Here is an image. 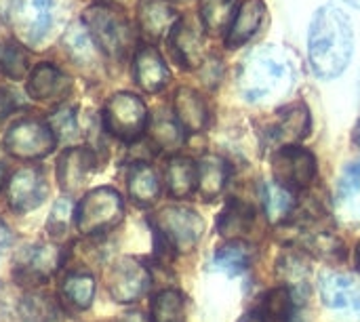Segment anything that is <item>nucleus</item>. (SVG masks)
<instances>
[{"mask_svg": "<svg viewBox=\"0 0 360 322\" xmlns=\"http://www.w3.org/2000/svg\"><path fill=\"white\" fill-rule=\"evenodd\" d=\"M97 169V154L91 148H68L57 160V181L63 192H78Z\"/></svg>", "mask_w": 360, "mask_h": 322, "instance_id": "4468645a", "label": "nucleus"}, {"mask_svg": "<svg viewBox=\"0 0 360 322\" xmlns=\"http://www.w3.org/2000/svg\"><path fill=\"white\" fill-rule=\"evenodd\" d=\"M272 173L278 186L289 192L304 190L312 183L316 175V158L310 150L300 146L278 148L272 158Z\"/></svg>", "mask_w": 360, "mask_h": 322, "instance_id": "1a4fd4ad", "label": "nucleus"}, {"mask_svg": "<svg viewBox=\"0 0 360 322\" xmlns=\"http://www.w3.org/2000/svg\"><path fill=\"white\" fill-rule=\"evenodd\" d=\"M150 285H152L150 270L133 257L118 259L108 278L110 295L118 304H133L141 300L148 293Z\"/></svg>", "mask_w": 360, "mask_h": 322, "instance_id": "9d476101", "label": "nucleus"}, {"mask_svg": "<svg viewBox=\"0 0 360 322\" xmlns=\"http://www.w3.org/2000/svg\"><path fill=\"white\" fill-rule=\"evenodd\" d=\"M352 141L356 143L360 148V120L356 122V127H354V133H352Z\"/></svg>", "mask_w": 360, "mask_h": 322, "instance_id": "a18cd8bd", "label": "nucleus"}, {"mask_svg": "<svg viewBox=\"0 0 360 322\" xmlns=\"http://www.w3.org/2000/svg\"><path fill=\"white\" fill-rule=\"evenodd\" d=\"M354 53V32L350 17L335 4L321 6L308 32V57L316 76L338 78L350 63Z\"/></svg>", "mask_w": 360, "mask_h": 322, "instance_id": "f257e3e1", "label": "nucleus"}, {"mask_svg": "<svg viewBox=\"0 0 360 322\" xmlns=\"http://www.w3.org/2000/svg\"><path fill=\"white\" fill-rule=\"evenodd\" d=\"M360 190V160L350 162L344 171L342 177L338 181V198L346 200L350 196H354Z\"/></svg>", "mask_w": 360, "mask_h": 322, "instance_id": "58836bf2", "label": "nucleus"}, {"mask_svg": "<svg viewBox=\"0 0 360 322\" xmlns=\"http://www.w3.org/2000/svg\"><path fill=\"white\" fill-rule=\"evenodd\" d=\"M80 21L86 25L97 49L103 55L112 59H122L127 55L133 34L129 19L120 8L112 4H93L84 11Z\"/></svg>", "mask_w": 360, "mask_h": 322, "instance_id": "20e7f679", "label": "nucleus"}, {"mask_svg": "<svg viewBox=\"0 0 360 322\" xmlns=\"http://www.w3.org/2000/svg\"><path fill=\"white\" fill-rule=\"evenodd\" d=\"M13 243H15V236H13L11 228L6 226V221L0 217V251L11 249V247H13Z\"/></svg>", "mask_w": 360, "mask_h": 322, "instance_id": "a19ab883", "label": "nucleus"}, {"mask_svg": "<svg viewBox=\"0 0 360 322\" xmlns=\"http://www.w3.org/2000/svg\"><path fill=\"white\" fill-rule=\"evenodd\" d=\"M278 274L293 295L295 304H302L310 293V266L300 251H285L278 259Z\"/></svg>", "mask_w": 360, "mask_h": 322, "instance_id": "412c9836", "label": "nucleus"}, {"mask_svg": "<svg viewBox=\"0 0 360 322\" xmlns=\"http://www.w3.org/2000/svg\"><path fill=\"white\" fill-rule=\"evenodd\" d=\"M255 224V209L238 198H230L217 219V232L230 240H243Z\"/></svg>", "mask_w": 360, "mask_h": 322, "instance_id": "5701e85b", "label": "nucleus"}, {"mask_svg": "<svg viewBox=\"0 0 360 322\" xmlns=\"http://www.w3.org/2000/svg\"><path fill=\"white\" fill-rule=\"evenodd\" d=\"M257 257V249L247 240H230L221 249H217L213 257V268L219 272H226L230 276L240 274L253 266Z\"/></svg>", "mask_w": 360, "mask_h": 322, "instance_id": "b1692460", "label": "nucleus"}, {"mask_svg": "<svg viewBox=\"0 0 360 322\" xmlns=\"http://www.w3.org/2000/svg\"><path fill=\"white\" fill-rule=\"evenodd\" d=\"M135 82L146 93H158L169 84V67L162 59V55L154 46H141L135 53Z\"/></svg>", "mask_w": 360, "mask_h": 322, "instance_id": "6ab92c4d", "label": "nucleus"}, {"mask_svg": "<svg viewBox=\"0 0 360 322\" xmlns=\"http://www.w3.org/2000/svg\"><path fill=\"white\" fill-rule=\"evenodd\" d=\"M354 264H356V270L360 272V243L356 245V251H354Z\"/></svg>", "mask_w": 360, "mask_h": 322, "instance_id": "49530a36", "label": "nucleus"}, {"mask_svg": "<svg viewBox=\"0 0 360 322\" xmlns=\"http://www.w3.org/2000/svg\"><path fill=\"white\" fill-rule=\"evenodd\" d=\"M59 293H61L63 304H68L70 308L86 310V308H91V304L95 300V278L84 270L70 272L61 281Z\"/></svg>", "mask_w": 360, "mask_h": 322, "instance_id": "bb28decb", "label": "nucleus"}, {"mask_svg": "<svg viewBox=\"0 0 360 322\" xmlns=\"http://www.w3.org/2000/svg\"><path fill=\"white\" fill-rule=\"evenodd\" d=\"M293 308H295V302H293L291 291L287 287H276L264 295L262 306L257 310L266 322H289Z\"/></svg>", "mask_w": 360, "mask_h": 322, "instance_id": "72a5a7b5", "label": "nucleus"}, {"mask_svg": "<svg viewBox=\"0 0 360 322\" xmlns=\"http://www.w3.org/2000/svg\"><path fill=\"white\" fill-rule=\"evenodd\" d=\"M72 217L74 215V202L72 198L68 196H61L57 198V202L53 205V211L49 215V221H46V230L53 238H61L68 234L70 230V224H72Z\"/></svg>", "mask_w": 360, "mask_h": 322, "instance_id": "4c0bfd02", "label": "nucleus"}, {"mask_svg": "<svg viewBox=\"0 0 360 322\" xmlns=\"http://www.w3.org/2000/svg\"><path fill=\"white\" fill-rule=\"evenodd\" d=\"M171 53L186 70H194L205 59V34L194 19H179L169 34Z\"/></svg>", "mask_w": 360, "mask_h": 322, "instance_id": "f8f14e48", "label": "nucleus"}, {"mask_svg": "<svg viewBox=\"0 0 360 322\" xmlns=\"http://www.w3.org/2000/svg\"><path fill=\"white\" fill-rule=\"evenodd\" d=\"M6 181H8V167H6V162L0 158V190L4 188Z\"/></svg>", "mask_w": 360, "mask_h": 322, "instance_id": "37998d69", "label": "nucleus"}, {"mask_svg": "<svg viewBox=\"0 0 360 322\" xmlns=\"http://www.w3.org/2000/svg\"><path fill=\"white\" fill-rule=\"evenodd\" d=\"M13 23L27 44H38L53 23V0H19Z\"/></svg>", "mask_w": 360, "mask_h": 322, "instance_id": "ddd939ff", "label": "nucleus"}, {"mask_svg": "<svg viewBox=\"0 0 360 322\" xmlns=\"http://www.w3.org/2000/svg\"><path fill=\"white\" fill-rule=\"evenodd\" d=\"M63 251L51 243H36L17 253L13 262V278L21 287H38L46 283L61 266Z\"/></svg>", "mask_w": 360, "mask_h": 322, "instance_id": "6e6552de", "label": "nucleus"}, {"mask_svg": "<svg viewBox=\"0 0 360 322\" xmlns=\"http://www.w3.org/2000/svg\"><path fill=\"white\" fill-rule=\"evenodd\" d=\"M103 129L120 141H137L150 122L141 97L133 93H114L103 105Z\"/></svg>", "mask_w": 360, "mask_h": 322, "instance_id": "39448f33", "label": "nucleus"}, {"mask_svg": "<svg viewBox=\"0 0 360 322\" xmlns=\"http://www.w3.org/2000/svg\"><path fill=\"white\" fill-rule=\"evenodd\" d=\"M72 89V80L53 63H38L27 78V95L36 101H61Z\"/></svg>", "mask_w": 360, "mask_h": 322, "instance_id": "dca6fc26", "label": "nucleus"}, {"mask_svg": "<svg viewBox=\"0 0 360 322\" xmlns=\"http://www.w3.org/2000/svg\"><path fill=\"white\" fill-rule=\"evenodd\" d=\"M238 322H266L262 318V314H259V310H253V312H249V314H245L243 318Z\"/></svg>", "mask_w": 360, "mask_h": 322, "instance_id": "c03bdc74", "label": "nucleus"}, {"mask_svg": "<svg viewBox=\"0 0 360 322\" xmlns=\"http://www.w3.org/2000/svg\"><path fill=\"white\" fill-rule=\"evenodd\" d=\"M19 316L23 322H70L57 302L46 293H30L19 302Z\"/></svg>", "mask_w": 360, "mask_h": 322, "instance_id": "c756f323", "label": "nucleus"}, {"mask_svg": "<svg viewBox=\"0 0 360 322\" xmlns=\"http://www.w3.org/2000/svg\"><path fill=\"white\" fill-rule=\"evenodd\" d=\"M0 322H13V310H11L8 293H6L2 283H0Z\"/></svg>", "mask_w": 360, "mask_h": 322, "instance_id": "ea45409f", "label": "nucleus"}, {"mask_svg": "<svg viewBox=\"0 0 360 322\" xmlns=\"http://www.w3.org/2000/svg\"><path fill=\"white\" fill-rule=\"evenodd\" d=\"M359 93H360V74H359Z\"/></svg>", "mask_w": 360, "mask_h": 322, "instance_id": "09e8293b", "label": "nucleus"}, {"mask_svg": "<svg viewBox=\"0 0 360 322\" xmlns=\"http://www.w3.org/2000/svg\"><path fill=\"white\" fill-rule=\"evenodd\" d=\"M116 322H148V318L141 312H127V314H122Z\"/></svg>", "mask_w": 360, "mask_h": 322, "instance_id": "79ce46f5", "label": "nucleus"}, {"mask_svg": "<svg viewBox=\"0 0 360 322\" xmlns=\"http://www.w3.org/2000/svg\"><path fill=\"white\" fill-rule=\"evenodd\" d=\"M57 146L49 122L38 118H21L4 135V148L11 156L21 160H36L49 156Z\"/></svg>", "mask_w": 360, "mask_h": 322, "instance_id": "0eeeda50", "label": "nucleus"}, {"mask_svg": "<svg viewBox=\"0 0 360 322\" xmlns=\"http://www.w3.org/2000/svg\"><path fill=\"white\" fill-rule=\"evenodd\" d=\"M264 198H266V213H268V219L272 224H281L285 221L293 209H295V198L293 194L278 186V183H270L264 188Z\"/></svg>", "mask_w": 360, "mask_h": 322, "instance_id": "c9c22d12", "label": "nucleus"}, {"mask_svg": "<svg viewBox=\"0 0 360 322\" xmlns=\"http://www.w3.org/2000/svg\"><path fill=\"white\" fill-rule=\"evenodd\" d=\"M310 129H312V116H310L308 105L302 101L289 103L278 110L276 122L272 127V137L274 141L281 143V148L295 146L310 135Z\"/></svg>", "mask_w": 360, "mask_h": 322, "instance_id": "f3484780", "label": "nucleus"}, {"mask_svg": "<svg viewBox=\"0 0 360 322\" xmlns=\"http://www.w3.org/2000/svg\"><path fill=\"white\" fill-rule=\"evenodd\" d=\"M295 82V67L287 53L266 44L247 55L238 70V86L249 103H262L285 95Z\"/></svg>", "mask_w": 360, "mask_h": 322, "instance_id": "f03ea898", "label": "nucleus"}, {"mask_svg": "<svg viewBox=\"0 0 360 322\" xmlns=\"http://www.w3.org/2000/svg\"><path fill=\"white\" fill-rule=\"evenodd\" d=\"M150 137L154 141V146L162 152H177L184 146L186 139V131L181 129V124L177 122L175 114H156L154 120L150 122Z\"/></svg>", "mask_w": 360, "mask_h": 322, "instance_id": "7c9ffc66", "label": "nucleus"}, {"mask_svg": "<svg viewBox=\"0 0 360 322\" xmlns=\"http://www.w3.org/2000/svg\"><path fill=\"white\" fill-rule=\"evenodd\" d=\"M30 70L27 51L15 40H0V76L21 80Z\"/></svg>", "mask_w": 360, "mask_h": 322, "instance_id": "f704fd0d", "label": "nucleus"}, {"mask_svg": "<svg viewBox=\"0 0 360 322\" xmlns=\"http://www.w3.org/2000/svg\"><path fill=\"white\" fill-rule=\"evenodd\" d=\"M238 8V0H200L202 27L213 34L232 27Z\"/></svg>", "mask_w": 360, "mask_h": 322, "instance_id": "2f4dec72", "label": "nucleus"}, {"mask_svg": "<svg viewBox=\"0 0 360 322\" xmlns=\"http://www.w3.org/2000/svg\"><path fill=\"white\" fill-rule=\"evenodd\" d=\"M319 291L327 308L360 314V285L354 278L338 272H323L319 281Z\"/></svg>", "mask_w": 360, "mask_h": 322, "instance_id": "2eb2a0df", "label": "nucleus"}, {"mask_svg": "<svg viewBox=\"0 0 360 322\" xmlns=\"http://www.w3.org/2000/svg\"><path fill=\"white\" fill-rule=\"evenodd\" d=\"M127 186H129V194L137 205H152L158 200L160 194V179L158 173L154 171V167H150L148 162H135L129 169V177H127Z\"/></svg>", "mask_w": 360, "mask_h": 322, "instance_id": "a878e982", "label": "nucleus"}, {"mask_svg": "<svg viewBox=\"0 0 360 322\" xmlns=\"http://www.w3.org/2000/svg\"><path fill=\"white\" fill-rule=\"evenodd\" d=\"M228 183V162L221 156L209 154L198 162V192L205 200H215Z\"/></svg>", "mask_w": 360, "mask_h": 322, "instance_id": "393cba45", "label": "nucleus"}, {"mask_svg": "<svg viewBox=\"0 0 360 322\" xmlns=\"http://www.w3.org/2000/svg\"><path fill=\"white\" fill-rule=\"evenodd\" d=\"M167 188L175 198H188L198 188V165L190 158L175 156L167 167Z\"/></svg>", "mask_w": 360, "mask_h": 322, "instance_id": "cd10ccee", "label": "nucleus"}, {"mask_svg": "<svg viewBox=\"0 0 360 322\" xmlns=\"http://www.w3.org/2000/svg\"><path fill=\"white\" fill-rule=\"evenodd\" d=\"M49 198V183L40 169L25 167L8 179V202L17 213H27L44 205Z\"/></svg>", "mask_w": 360, "mask_h": 322, "instance_id": "9b49d317", "label": "nucleus"}, {"mask_svg": "<svg viewBox=\"0 0 360 322\" xmlns=\"http://www.w3.org/2000/svg\"><path fill=\"white\" fill-rule=\"evenodd\" d=\"M63 49L76 65H91L99 53L91 32L82 21H76L63 34Z\"/></svg>", "mask_w": 360, "mask_h": 322, "instance_id": "c85d7f7f", "label": "nucleus"}, {"mask_svg": "<svg viewBox=\"0 0 360 322\" xmlns=\"http://www.w3.org/2000/svg\"><path fill=\"white\" fill-rule=\"evenodd\" d=\"M124 217V202L114 188L91 190L76 211V226L84 236H97L116 228Z\"/></svg>", "mask_w": 360, "mask_h": 322, "instance_id": "423d86ee", "label": "nucleus"}, {"mask_svg": "<svg viewBox=\"0 0 360 322\" xmlns=\"http://www.w3.org/2000/svg\"><path fill=\"white\" fill-rule=\"evenodd\" d=\"M49 127L55 133L57 141L63 143H72L80 137V127H78V116H76V108H59L49 120Z\"/></svg>", "mask_w": 360, "mask_h": 322, "instance_id": "e433bc0d", "label": "nucleus"}, {"mask_svg": "<svg viewBox=\"0 0 360 322\" xmlns=\"http://www.w3.org/2000/svg\"><path fill=\"white\" fill-rule=\"evenodd\" d=\"M152 322H186V300L175 289H165L152 300Z\"/></svg>", "mask_w": 360, "mask_h": 322, "instance_id": "473e14b6", "label": "nucleus"}, {"mask_svg": "<svg viewBox=\"0 0 360 322\" xmlns=\"http://www.w3.org/2000/svg\"><path fill=\"white\" fill-rule=\"evenodd\" d=\"M266 15V4L262 0H247L240 4L236 19L232 23V27L226 34V46L228 49H238L243 44H247L259 30L262 21Z\"/></svg>", "mask_w": 360, "mask_h": 322, "instance_id": "4be33fe9", "label": "nucleus"}, {"mask_svg": "<svg viewBox=\"0 0 360 322\" xmlns=\"http://www.w3.org/2000/svg\"><path fill=\"white\" fill-rule=\"evenodd\" d=\"M156 253L171 259L175 253H190L202 238V217L184 205H169L152 217Z\"/></svg>", "mask_w": 360, "mask_h": 322, "instance_id": "7ed1b4c3", "label": "nucleus"}, {"mask_svg": "<svg viewBox=\"0 0 360 322\" xmlns=\"http://www.w3.org/2000/svg\"><path fill=\"white\" fill-rule=\"evenodd\" d=\"M173 112L186 133H200L209 124V108L202 95L190 86L177 89L173 97Z\"/></svg>", "mask_w": 360, "mask_h": 322, "instance_id": "aec40b11", "label": "nucleus"}, {"mask_svg": "<svg viewBox=\"0 0 360 322\" xmlns=\"http://www.w3.org/2000/svg\"><path fill=\"white\" fill-rule=\"evenodd\" d=\"M137 19L139 30L148 40H160L171 34L173 25L179 21V15L169 0H141Z\"/></svg>", "mask_w": 360, "mask_h": 322, "instance_id": "a211bd4d", "label": "nucleus"}, {"mask_svg": "<svg viewBox=\"0 0 360 322\" xmlns=\"http://www.w3.org/2000/svg\"><path fill=\"white\" fill-rule=\"evenodd\" d=\"M344 2H348V4H352V6H359L360 8V0H344Z\"/></svg>", "mask_w": 360, "mask_h": 322, "instance_id": "de8ad7c7", "label": "nucleus"}]
</instances>
